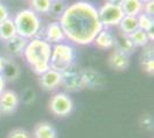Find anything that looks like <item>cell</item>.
Returning a JSON list of instances; mask_svg holds the SVG:
<instances>
[{
    "mask_svg": "<svg viewBox=\"0 0 154 138\" xmlns=\"http://www.w3.org/2000/svg\"><path fill=\"white\" fill-rule=\"evenodd\" d=\"M7 138H31V135L26 131V129L17 128V129H14L9 132Z\"/></svg>",
    "mask_w": 154,
    "mask_h": 138,
    "instance_id": "obj_26",
    "label": "cell"
},
{
    "mask_svg": "<svg viewBox=\"0 0 154 138\" xmlns=\"http://www.w3.org/2000/svg\"><path fill=\"white\" fill-rule=\"evenodd\" d=\"M119 30L120 32L123 35L129 36L130 33H132L135 30L138 29V22H137V17L136 16H129V15H124L121 22L119 23Z\"/></svg>",
    "mask_w": 154,
    "mask_h": 138,
    "instance_id": "obj_19",
    "label": "cell"
},
{
    "mask_svg": "<svg viewBox=\"0 0 154 138\" xmlns=\"http://www.w3.org/2000/svg\"><path fill=\"white\" fill-rule=\"evenodd\" d=\"M61 86L66 91L76 92L85 89L82 69L74 63L61 72Z\"/></svg>",
    "mask_w": 154,
    "mask_h": 138,
    "instance_id": "obj_6",
    "label": "cell"
},
{
    "mask_svg": "<svg viewBox=\"0 0 154 138\" xmlns=\"http://www.w3.org/2000/svg\"><path fill=\"white\" fill-rule=\"evenodd\" d=\"M66 4H64L62 0H57V1H53L51 6V12L50 13H53L54 15H59L61 16V14L64 12L66 9Z\"/></svg>",
    "mask_w": 154,
    "mask_h": 138,
    "instance_id": "obj_25",
    "label": "cell"
},
{
    "mask_svg": "<svg viewBox=\"0 0 154 138\" xmlns=\"http://www.w3.org/2000/svg\"><path fill=\"white\" fill-rule=\"evenodd\" d=\"M59 23L62 26L66 40L81 46L92 44L103 29L98 16V8L83 0L66 7Z\"/></svg>",
    "mask_w": 154,
    "mask_h": 138,
    "instance_id": "obj_1",
    "label": "cell"
},
{
    "mask_svg": "<svg viewBox=\"0 0 154 138\" xmlns=\"http://www.w3.org/2000/svg\"><path fill=\"white\" fill-rule=\"evenodd\" d=\"M39 84L45 91H55L61 86V72L50 68L39 75Z\"/></svg>",
    "mask_w": 154,
    "mask_h": 138,
    "instance_id": "obj_9",
    "label": "cell"
},
{
    "mask_svg": "<svg viewBox=\"0 0 154 138\" xmlns=\"http://www.w3.org/2000/svg\"><path fill=\"white\" fill-rule=\"evenodd\" d=\"M82 75H83L85 87L97 89L100 85H103V77L96 70H93V69H82Z\"/></svg>",
    "mask_w": 154,
    "mask_h": 138,
    "instance_id": "obj_16",
    "label": "cell"
},
{
    "mask_svg": "<svg viewBox=\"0 0 154 138\" xmlns=\"http://www.w3.org/2000/svg\"><path fill=\"white\" fill-rule=\"evenodd\" d=\"M51 0H30V7L36 14H48L51 12Z\"/></svg>",
    "mask_w": 154,
    "mask_h": 138,
    "instance_id": "obj_23",
    "label": "cell"
},
{
    "mask_svg": "<svg viewBox=\"0 0 154 138\" xmlns=\"http://www.w3.org/2000/svg\"><path fill=\"white\" fill-rule=\"evenodd\" d=\"M52 45L43 38H32L28 40L23 57L28 65L31 67L32 70L37 75L48 70L50 59H51Z\"/></svg>",
    "mask_w": 154,
    "mask_h": 138,
    "instance_id": "obj_2",
    "label": "cell"
},
{
    "mask_svg": "<svg viewBox=\"0 0 154 138\" xmlns=\"http://www.w3.org/2000/svg\"><path fill=\"white\" fill-rule=\"evenodd\" d=\"M51 1H52V2H53V1H57V0H51Z\"/></svg>",
    "mask_w": 154,
    "mask_h": 138,
    "instance_id": "obj_34",
    "label": "cell"
},
{
    "mask_svg": "<svg viewBox=\"0 0 154 138\" xmlns=\"http://www.w3.org/2000/svg\"><path fill=\"white\" fill-rule=\"evenodd\" d=\"M42 38L45 39L50 44H58L66 40V36L62 30V26L59 22H51L44 29V33L42 35Z\"/></svg>",
    "mask_w": 154,
    "mask_h": 138,
    "instance_id": "obj_10",
    "label": "cell"
},
{
    "mask_svg": "<svg viewBox=\"0 0 154 138\" xmlns=\"http://www.w3.org/2000/svg\"><path fill=\"white\" fill-rule=\"evenodd\" d=\"M5 87H6V79L4 78L2 74H0V93H2L4 90H6Z\"/></svg>",
    "mask_w": 154,
    "mask_h": 138,
    "instance_id": "obj_30",
    "label": "cell"
},
{
    "mask_svg": "<svg viewBox=\"0 0 154 138\" xmlns=\"http://www.w3.org/2000/svg\"><path fill=\"white\" fill-rule=\"evenodd\" d=\"M8 17H9V12H8L7 7L5 6L4 4L0 2V23H1L2 21L7 20Z\"/></svg>",
    "mask_w": 154,
    "mask_h": 138,
    "instance_id": "obj_29",
    "label": "cell"
},
{
    "mask_svg": "<svg viewBox=\"0 0 154 138\" xmlns=\"http://www.w3.org/2000/svg\"><path fill=\"white\" fill-rule=\"evenodd\" d=\"M16 26L14 24L13 19L8 17L7 20L2 21L0 23V39L2 41H6V40L13 38L14 36H16Z\"/></svg>",
    "mask_w": 154,
    "mask_h": 138,
    "instance_id": "obj_18",
    "label": "cell"
},
{
    "mask_svg": "<svg viewBox=\"0 0 154 138\" xmlns=\"http://www.w3.org/2000/svg\"><path fill=\"white\" fill-rule=\"evenodd\" d=\"M98 16L103 28L109 29L119 26L124 16V13L120 5H114L105 1V4L98 9Z\"/></svg>",
    "mask_w": 154,
    "mask_h": 138,
    "instance_id": "obj_5",
    "label": "cell"
},
{
    "mask_svg": "<svg viewBox=\"0 0 154 138\" xmlns=\"http://www.w3.org/2000/svg\"><path fill=\"white\" fill-rule=\"evenodd\" d=\"M13 21L16 26L17 35L28 40L38 37L39 32L42 30L40 17L31 8H26V9L20 11L15 15Z\"/></svg>",
    "mask_w": 154,
    "mask_h": 138,
    "instance_id": "obj_3",
    "label": "cell"
},
{
    "mask_svg": "<svg viewBox=\"0 0 154 138\" xmlns=\"http://www.w3.org/2000/svg\"><path fill=\"white\" fill-rule=\"evenodd\" d=\"M143 13L147 14L149 16H153L154 14V0L144 2V8H143Z\"/></svg>",
    "mask_w": 154,
    "mask_h": 138,
    "instance_id": "obj_27",
    "label": "cell"
},
{
    "mask_svg": "<svg viewBox=\"0 0 154 138\" xmlns=\"http://www.w3.org/2000/svg\"><path fill=\"white\" fill-rule=\"evenodd\" d=\"M129 38L132 41L135 47H145V46L149 45V41H151L148 39L147 33L140 29H137L132 33H130Z\"/></svg>",
    "mask_w": 154,
    "mask_h": 138,
    "instance_id": "obj_21",
    "label": "cell"
},
{
    "mask_svg": "<svg viewBox=\"0 0 154 138\" xmlns=\"http://www.w3.org/2000/svg\"><path fill=\"white\" fill-rule=\"evenodd\" d=\"M48 108L53 115L59 118H64L72 112L74 101L66 92H57L50 99Z\"/></svg>",
    "mask_w": 154,
    "mask_h": 138,
    "instance_id": "obj_7",
    "label": "cell"
},
{
    "mask_svg": "<svg viewBox=\"0 0 154 138\" xmlns=\"http://www.w3.org/2000/svg\"><path fill=\"white\" fill-rule=\"evenodd\" d=\"M122 11L124 15L129 16H138L140 13H143V8H144V2H141L140 0H124L122 5Z\"/></svg>",
    "mask_w": 154,
    "mask_h": 138,
    "instance_id": "obj_17",
    "label": "cell"
},
{
    "mask_svg": "<svg viewBox=\"0 0 154 138\" xmlns=\"http://www.w3.org/2000/svg\"><path fill=\"white\" fill-rule=\"evenodd\" d=\"M141 2H147V1H152V0H140Z\"/></svg>",
    "mask_w": 154,
    "mask_h": 138,
    "instance_id": "obj_33",
    "label": "cell"
},
{
    "mask_svg": "<svg viewBox=\"0 0 154 138\" xmlns=\"http://www.w3.org/2000/svg\"><path fill=\"white\" fill-rule=\"evenodd\" d=\"M4 50L6 54H8L12 58H17V57H22L24 48H26V44H28V39L21 37L19 35L14 36L13 38L4 41Z\"/></svg>",
    "mask_w": 154,
    "mask_h": 138,
    "instance_id": "obj_11",
    "label": "cell"
},
{
    "mask_svg": "<svg viewBox=\"0 0 154 138\" xmlns=\"http://www.w3.org/2000/svg\"><path fill=\"white\" fill-rule=\"evenodd\" d=\"M32 138H58V133L51 123L39 122L33 128Z\"/></svg>",
    "mask_w": 154,
    "mask_h": 138,
    "instance_id": "obj_14",
    "label": "cell"
},
{
    "mask_svg": "<svg viewBox=\"0 0 154 138\" xmlns=\"http://www.w3.org/2000/svg\"><path fill=\"white\" fill-rule=\"evenodd\" d=\"M2 76L4 78L6 79H16V77L20 75V68L19 66L14 62L13 60L7 59L6 58V63H5V67H4V70H2Z\"/></svg>",
    "mask_w": 154,
    "mask_h": 138,
    "instance_id": "obj_22",
    "label": "cell"
},
{
    "mask_svg": "<svg viewBox=\"0 0 154 138\" xmlns=\"http://www.w3.org/2000/svg\"><path fill=\"white\" fill-rule=\"evenodd\" d=\"M108 65L114 70L123 72V70L128 69L129 65H130V55L115 48L109 54Z\"/></svg>",
    "mask_w": 154,
    "mask_h": 138,
    "instance_id": "obj_12",
    "label": "cell"
},
{
    "mask_svg": "<svg viewBox=\"0 0 154 138\" xmlns=\"http://www.w3.org/2000/svg\"><path fill=\"white\" fill-rule=\"evenodd\" d=\"M106 2H109V4H114V5H122L124 2V0H105Z\"/></svg>",
    "mask_w": 154,
    "mask_h": 138,
    "instance_id": "obj_32",
    "label": "cell"
},
{
    "mask_svg": "<svg viewBox=\"0 0 154 138\" xmlns=\"http://www.w3.org/2000/svg\"><path fill=\"white\" fill-rule=\"evenodd\" d=\"M143 52L140 54V63L141 67L145 72L149 74V75H153L154 72V55H153V47L151 45H147L145 47H143Z\"/></svg>",
    "mask_w": 154,
    "mask_h": 138,
    "instance_id": "obj_15",
    "label": "cell"
},
{
    "mask_svg": "<svg viewBox=\"0 0 154 138\" xmlns=\"http://www.w3.org/2000/svg\"><path fill=\"white\" fill-rule=\"evenodd\" d=\"M20 104L19 94L13 90H4L0 93V113L2 114H13Z\"/></svg>",
    "mask_w": 154,
    "mask_h": 138,
    "instance_id": "obj_8",
    "label": "cell"
},
{
    "mask_svg": "<svg viewBox=\"0 0 154 138\" xmlns=\"http://www.w3.org/2000/svg\"><path fill=\"white\" fill-rule=\"evenodd\" d=\"M76 50L70 43H58L52 46L50 67L54 70L62 72L68 67L75 63Z\"/></svg>",
    "mask_w": 154,
    "mask_h": 138,
    "instance_id": "obj_4",
    "label": "cell"
},
{
    "mask_svg": "<svg viewBox=\"0 0 154 138\" xmlns=\"http://www.w3.org/2000/svg\"><path fill=\"white\" fill-rule=\"evenodd\" d=\"M115 47L116 50L119 51H122V52L127 53V54H131V53L135 51V46L132 44V41L130 40L129 36L127 35H123V33H120V37L116 38L115 37Z\"/></svg>",
    "mask_w": 154,
    "mask_h": 138,
    "instance_id": "obj_20",
    "label": "cell"
},
{
    "mask_svg": "<svg viewBox=\"0 0 154 138\" xmlns=\"http://www.w3.org/2000/svg\"><path fill=\"white\" fill-rule=\"evenodd\" d=\"M5 63H6V58L0 55V74L4 70V67H5Z\"/></svg>",
    "mask_w": 154,
    "mask_h": 138,
    "instance_id": "obj_31",
    "label": "cell"
},
{
    "mask_svg": "<svg viewBox=\"0 0 154 138\" xmlns=\"http://www.w3.org/2000/svg\"><path fill=\"white\" fill-rule=\"evenodd\" d=\"M141 127L145 128V129H148V130L153 129V120H152V118L148 116V115L143 116L141 118Z\"/></svg>",
    "mask_w": 154,
    "mask_h": 138,
    "instance_id": "obj_28",
    "label": "cell"
},
{
    "mask_svg": "<svg viewBox=\"0 0 154 138\" xmlns=\"http://www.w3.org/2000/svg\"><path fill=\"white\" fill-rule=\"evenodd\" d=\"M93 44L96 45L97 48H99L101 51L112 50L115 46V36L112 33L109 29L103 28L96 36V38L93 40Z\"/></svg>",
    "mask_w": 154,
    "mask_h": 138,
    "instance_id": "obj_13",
    "label": "cell"
},
{
    "mask_svg": "<svg viewBox=\"0 0 154 138\" xmlns=\"http://www.w3.org/2000/svg\"><path fill=\"white\" fill-rule=\"evenodd\" d=\"M137 22H138V29H140L145 32L152 30L154 26L153 16H149L145 13H140L137 16Z\"/></svg>",
    "mask_w": 154,
    "mask_h": 138,
    "instance_id": "obj_24",
    "label": "cell"
}]
</instances>
